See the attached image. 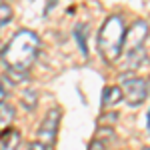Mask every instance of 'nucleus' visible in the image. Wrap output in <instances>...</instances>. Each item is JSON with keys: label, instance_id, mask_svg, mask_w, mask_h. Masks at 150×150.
I'll return each instance as SVG.
<instances>
[{"label": "nucleus", "instance_id": "nucleus-1", "mask_svg": "<svg viewBox=\"0 0 150 150\" xmlns=\"http://www.w3.org/2000/svg\"><path fill=\"white\" fill-rule=\"evenodd\" d=\"M40 50V38L32 30H18L10 38V42L2 50V62L8 70H20L28 72V68L34 64Z\"/></svg>", "mask_w": 150, "mask_h": 150}, {"label": "nucleus", "instance_id": "nucleus-2", "mask_svg": "<svg viewBox=\"0 0 150 150\" xmlns=\"http://www.w3.org/2000/svg\"><path fill=\"white\" fill-rule=\"evenodd\" d=\"M126 26L120 16H108L98 32V50L106 62H116L124 52Z\"/></svg>", "mask_w": 150, "mask_h": 150}, {"label": "nucleus", "instance_id": "nucleus-3", "mask_svg": "<svg viewBox=\"0 0 150 150\" xmlns=\"http://www.w3.org/2000/svg\"><path fill=\"white\" fill-rule=\"evenodd\" d=\"M148 32H150V26L146 20H136L126 30V34H124V52L128 54V58L142 52V46L148 38Z\"/></svg>", "mask_w": 150, "mask_h": 150}, {"label": "nucleus", "instance_id": "nucleus-4", "mask_svg": "<svg viewBox=\"0 0 150 150\" xmlns=\"http://www.w3.org/2000/svg\"><path fill=\"white\" fill-rule=\"evenodd\" d=\"M122 96L130 106H140V104L146 100V94H148V86L144 78H126L122 82Z\"/></svg>", "mask_w": 150, "mask_h": 150}, {"label": "nucleus", "instance_id": "nucleus-5", "mask_svg": "<svg viewBox=\"0 0 150 150\" xmlns=\"http://www.w3.org/2000/svg\"><path fill=\"white\" fill-rule=\"evenodd\" d=\"M58 120H60V110L58 108H52V110H48V114L44 116L42 124L38 128V142H42L48 148L54 144L56 130H58Z\"/></svg>", "mask_w": 150, "mask_h": 150}, {"label": "nucleus", "instance_id": "nucleus-6", "mask_svg": "<svg viewBox=\"0 0 150 150\" xmlns=\"http://www.w3.org/2000/svg\"><path fill=\"white\" fill-rule=\"evenodd\" d=\"M122 98H124V96H122V88L116 86V84H110V86L104 88V92H102V108L108 110V108L116 106Z\"/></svg>", "mask_w": 150, "mask_h": 150}, {"label": "nucleus", "instance_id": "nucleus-7", "mask_svg": "<svg viewBox=\"0 0 150 150\" xmlns=\"http://www.w3.org/2000/svg\"><path fill=\"white\" fill-rule=\"evenodd\" d=\"M0 144L2 150H16L20 144V132L14 128H4L0 132Z\"/></svg>", "mask_w": 150, "mask_h": 150}, {"label": "nucleus", "instance_id": "nucleus-8", "mask_svg": "<svg viewBox=\"0 0 150 150\" xmlns=\"http://www.w3.org/2000/svg\"><path fill=\"white\" fill-rule=\"evenodd\" d=\"M14 116H16V110L10 102H0V128L2 130L8 128V124L14 120Z\"/></svg>", "mask_w": 150, "mask_h": 150}, {"label": "nucleus", "instance_id": "nucleus-9", "mask_svg": "<svg viewBox=\"0 0 150 150\" xmlns=\"http://www.w3.org/2000/svg\"><path fill=\"white\" fill-rule=\"evenodd\" d=\"M86 36H88V26L78 24V26L74 28V38H76V42H78V46H80V50H82V54H84V56H88V44H86Z\"/></svg>", "mask_w": 150, "mask_h": 150}, {"label": "nucleus", "instance_id": "nucleus-10", "mask_svg": "<svg viewBox=\"0 0 150 150\" xmlns=\"http://www.w3.org/2000/svg\"><path fill=\"white\" fill-rule=\"evenodd\" d=\"M12 20V8L8 4H0V28H4Z\"/></svg>", "mask_w": 150, "mask_h": 150}, {"label": "nucleus", "instance_id": "nucleus-11", "mask_svg": "<svg viewBox=\"0 0 150 150\" xmlns=\"http://www.w3.org/2000/svg\"><path fill=\"white\" fill-rule=\"evenodd\" d=\"M34 100H36L34 90H26V92L22 94V102L26 104V108H32V106H34Z\"/></svg>", "mask_w": 150, "mask_h": 150}, {"label": "nucleus", "instance_id": "nucleus-12", "mask_svg": "<svg viewBox=\"0 0 150 150\" xmlns=\"http://www.w3.org/2000/svg\"><path fill=\"white\" fill-rule=\"evenodd\" d=\"M88 150H106V146H104V142L100 138H94L90 144H88Z\"/></svg>", "mask_w": 150, "mask_h": 150}, {"label": "nucleus", "instance_id": "nucleus-13", "mask_svg": "<svg viewBox=\"0 0 150 150\" xmlns=\"http://www.w3.org/2000/svg\"><path fill=\"white\" fill-rule=\"evenodd\" d=\"M30 150H50V148L44 146L42 142H32V144H30Z\"/></svg>", "mask_w": 150, "mask_h": 150}, {"label": "nucleus", "instance_id": "nucleus-14", "mask_svg": "<svg viewBox=\"0 0 150 150\" xmlns=\"http://www.w3.org/2000/svg\"><path fill=\"white\" fill-rule=\"evenodd\" d=\"M4 98H6V88H4L2 82H0V102H4Z\"/></svg>", "mask_w": 150, "mask_h": 150}, {"label": "nucleus", "instance_id": "nucleus-15", "mask_svg": "<svg viewBox=\"0 0 150 150\" xmlns=\"http://www.w3.org/2000/svg\"><path fill=\"white\" fill-rule=\"evenodd\" d=\"M148 130H150V112H148Z\"/></svg>", "mask_w": 150, "mask_h": 150}, {"label": "nucleus", "instance_id": "nucleus-16", "mask_svg": "<svg viewBox=\"0 0 150 150\" xmlns=\"http://www.w3.org/2000/svg\"><path fill=\"white\" fill-rule=\"evenodd\" d=\"M144 150H150V148H144Z\"/></svg>", "mask_w": 150, "mask_h": 150}]
</instances>
